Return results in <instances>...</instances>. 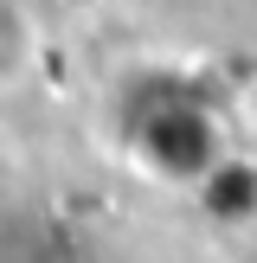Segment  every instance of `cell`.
Here are the masks:
<instances>
[{"label":"cell","instance_id":"1","mask_svg":"<svg viewBox=\"0 0 257 263\" xmlns=\"http://www.w3.org/2000/svg\"><path fill=\"white\" fill-rule=\"evenodd\" d=\"M26 51H32V32H26V20L0 0V84H7L13 71L26 64Z\"/></svg>","mask_w":257,"mask_h":263}]
</instances>
